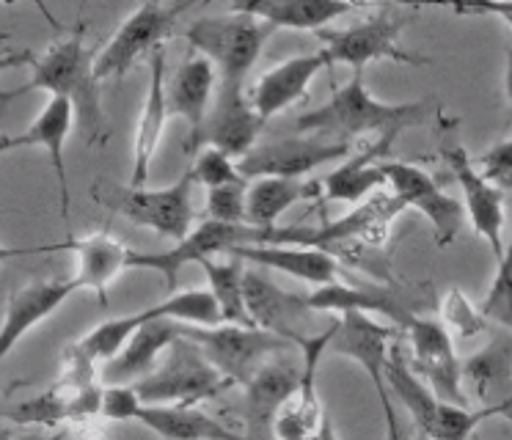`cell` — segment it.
<instances>
[{"mask_svg":"<svg viewBox=\"0 0 512 440\" xmlns=\"http://www.w3.org/2000/svg\"><path fill=\"white\" fill-rule=\"evenodd\" d=\"M179 333L188 341H193L201 350V355L218 369V372L232 385H248L262 366L273 358H279V352L295 350L290 341L281 339L276 333H268L262 328H243V325H182Z\"/></svg>","mask_w":512,"mask_h":440,"instance_id":"7","label":"cell"},{"mask_svg":"<svg viewBox=\"0 0 512 440\" xmlns=\"http://www.w3.org/2000/svg\"><path fill=\"white\" fill-rule=\"evenodd\" d=\"M455 14H490L507 20L512 17V0L510 3H468V6H455Z\"/></svg>","mask_w":512,"mask_h":440,"instance_id":"43","label":"cell"},{"mask_svg":"<svg viewBox=\"0 0 512 440\" xmlns=\"http://www.w3.org/2000/svg\"><path fill=\"white\" fill-rule=\"evenodd\" d=\"M193 187H196V179L188 168L168 187H122L97 182L91 193L97 198V204L111 209L113 215H122L135 226H144L160 237L179 242L188 237L196 223Z\"/></svg>","mask_w":512,"mask_h":440,"instance_id":"3","label":"cell"},{"mask_svg":"<svg viewBox=\"0 0 512 440\" xmlns=\"http://www.w3.org/2000/svg\"><path fill=\"white\" fill-rule=\"evenodd\" d=\"M226 256L265 270H279L295 281L312 284L314 289L339 281V264H342L336 256L314 245H243Z\"/></svg>","mask_w":512,"mask_h":440,"instance_id":"25","label":"cell"},{"mask_svg":"<svg viewBox=\"0 0 512 440\" xmlns=\"http://www.w3.org/2000/svg\"><path fill=\"white\" fill-rule=\"evenodd\" d=\"M419 440H430V438H419Z\"/></svg>","mask_w":512,"mask_h":440,"instance_id":"52","label":"cell"},{"mask_svg":"<svg viewBox=\"0 0 512 440\" xmlns=\"http://www.w3.org/2000/svg\"><path fill=\"white\" fill-rule=\"evenodd\" d=\"M75 108L67 99L50 97L42 113L36 116L34 124L23 132L28 138V146H39L45 149L53 165V174L58 179V196H61V218H69V176H67V141L69 132L75 127Z\"/></svg>","mask_w":512,"mask_h":440,"instance_id":"31","label":"cell"},{"mask_svg":"<svg viewBox=\"0 0 512 440\" xmlns=\"http://www.w3.org/2000/svg\"><path fill=\"white\" fill-rule=\"evenodd\" d=\"M471 440H479V438H471Z\"/></svg>","mask_w":512,"mask_h":440,"instance_id":"53","label":"cell"},{"mask_svg":"<svg viewBox=\"0 0 512 440\" xmlns=\"http://www.w3.org/2000/svg\"><path fill=\"white\" fill-rule=\"evenodd\" d=\"M444 160L460 190H463V209H466L471 226L479 237H485L493 259L499 262L501 253H504V223H507L504 193L479 174L477 163L471 160V154L463 146H457V143L446 146Z\"/></svg>","mask_w":512,"mask_h":440,"instance_id":"18","label":"cell"},{"mask_svg":"<svg viewBox=\"0 0 512 440\" xmlns=\"http://www.w3.org/2000/svg\"><path fill=\"white\" fill-rule=\"evenodd\" d=\"M144 405L199 407L207 399L221 396L232 383L212 366L201 350L182 333L166 350V358L152 372L133 383Z\"/></svg>","mask_w":512,"mask_h":440,"instance_id":"5","label":"cell"},{"mask_svg":"<svg viewBox=\"0 0 512 440\" xmlns=\"http://www.w3.org/2000/svg\"><path fill=\"white\" fill-rule=\"evenodd\" d=\"M380 168H383L391 196L397 198L405 209H416L430 220L438 248L452 245L460 234L463 220H466L463 201L446 196L441 185L419 165L402 163V160H383Z\"/></svg>","mask_w":512,"mask_h":440,"instance_id":"12","label":"cell"},{"mask_svg":"<svg viewBox=\"0 0 512 440\" xmlns=\"http://www.w3.org/2000/svg\"><path fill=\"white\" fill-rule=\"evenodd\" d=\"M199 267L207 275V286L215 300V306L221 311V319L226 325H243V328H254V322L248 317L243 295V278L245 264L234 256H215V259H204Z\"/></svg>","mask_w":512,"mask_h":440,"instance_id":"35","label":"cell"},{"mask_svg":"<svg viewBox=\"0 0 512 440\" xmlns=\"http://www.w3.org/2000/svg\"><path fill=\"white\" fill-rule=\"evenodd\" d=\"M441 314H444V328L455 330L460 339H471V336H477V333L488 328V317L457 289L446 292L444 303H441Z\"/></svg>","mask_w":512,"mask_h":440,"instance_id":"38","label":"cell"},{"mask_svg":"<svg viewBox=\"0 0 512 440\" xmlns=\"http://www.w3.org/2000/svg\"><path fill=\"white\" fill-rule=\"evenodd\" d=\"M504 22V25H507V28H510V33H512V17H507V20H501Z\"/></svg>","mask_w":512,"mask_h":440,"instance_id":"51","label":"cell"},{"mask_svg":"<svg viewBox=\"0 0 512 440\" xmlns=\"http://www.w3.org/2000/svg\"><path fill=\"white\" fill-rule=\"evenodd\" d=\"M14 440H67V432L64 429H34V432H25Z\"/></svg>","mask_w":512,"mask_h":440,"instance_id":"46","label":"cell"},{"mask_svg":"<svg viewBox=\"0 0 512 440\" xmlns=\"http://www.w3.org/2000/svg\"><path fill=\"white\" fill-rule=\"evenodd\" d=\"M433 116L427 102H383L372 97L364 72H353L345 86H339L320 108L303 113L295 127L317 138L350 143L358 135H397L408 127H422Z\"/></svg>","mask_w":512,"mask_h":440,"instance_id":"1","label":"cell"},{"mask_svg":"<svg viewBox=\"0 0 512 440\" xmlns=\"http://www.w3.org/2000/svg\"><path fill=\"white\" fill-rule=\"evenodd\" d=\"M34 53L31 50H9V47H0V75L9 72L14 66H34ZM0 99H14V91H0Z\"/></svg>","mask_w":512,"mask_h":440,"instance_id":"42","label":"cell"},{"mask_svg":"<svg viewBox=\"0 0 512 440\" xmlns=\"http://www.w3.org/2000/svg\"><path fill=\"white\" fill-rule=\"evenodd\" d=\"M309 440H339L336 438V429H334V424H331V421H328V418H325L323 421V427L317 429V432H314L312 438Z\"/></svg>","mask_w":512,"mask_h":440,"instance_id":"49","label":"cell"},{"mask_svg":"<svg viewBox=\"0 0 512 440\" xmlns=\"http://www.w3.org/2000/svg\"><path fill=\"white\" fill-rule=\"evenodd\" d=\"M0 440H14L12 429L6 424V413H3V407H0Z\"/></svg>","mask_w":512,"mask_h":440,"instance_id":"50","label":"cell"},{"mask_svg":"<svg viewBox=\"0 0 512 440\" xmlns=\"http://www.w3.org/2000/svg\"><path fill=\"white\" fill-rule=\"evenodd\" d=\"M336 328H339V319H334L328 330L295 341V350H301V380L273 421L276 440H309L328 418L323 399L317 394V369L323 361V352L331 347Z\"/></svg>","mask_w":512,"mask_h":440,"instance_id":"13","label":"cell"},{"mask_svg":"<svg viewBox=\"0 0 512 440\" xmlns=\"http://www.w3.org/2000/svg\"><path fill=\"white\" fill-rule=\"evenodd\" d=\"M309 297V306L314 311H331V314H345V311H361V314H383L391 319V325H402L413 317L411 308H405L400 303V297L389 292V289H380V286H356V284H334L317 286Z\"/></svg>","mask_w":512,"mask_h":440,"instance_id":"32","label":"cell"},{"mask_svg":"<svg viewBox=\"0 0 512 440\" xmlns=\"http://www.w3.org/2000/svg\"><path fill=\"white\" fill-rule=\"evenodd\" d=\"M397 336H400V328L391 322L386 325V322H378V319L361 314V311H345L339 317V328H336L328 350L356 361L369 374V380L375 385V394L380 399V396L389 394L386 363H389L391 347H394Z\"/></svg>","mask_w":512,"mask_h":440,"instance_id":"19","label":"cell"},{"mask_svg":"<svg viewBox=\"0 0 512 440\" xmlns=\"http://www.w3.org/2000/svg\"><path fill=\"white\" fill-rule=\"evenodd\" d=\"M141 407L144 402L135 394L133 385H105L102 388L100 416L108 421H135Z\"/></svg>","mask_w":512,"mask_h":440,"instance_id":"40","label":"cell"},{"mask_svg":"<svg viewBox=\"0 0 512 440\" xmlns=\"http://www.w3.org/2000/svg\"><path fill=\"white\" fill-rule=\"evenodd\" d=\"M350 154V143L328 141L317 135H301V138H284V141L262 143L237 160V171L243 179H306L317 168H323L336 160H345Z\"/></svg>","mask_w":512,"mask_h":440,"instance_id":"14","label":"cell"},{"mask_svg":"<svg viewBox=\"0 0 512 440\" xmlns=\"http://www.w3.org/2000/svg\"><path fill=\"white\" fill-rule=\"evenodd\" d=\"M28 146V138L23 132L20 135H0V154H9L14 149H25Z\"/></svg>","mask_w":512,"mask_h":440,"instance_id":"47","label":"cell"},{"mask_svg":"<svg viewBox=\"0 0 512 440\" xmlns=\"http://www.w3.org/2000/svg\"><path fill=\"white\" fill-rule=\"evenodd\" d=\"M179 339V322L149 319L135 330L113 361L102 363V380L108 385H133L155 369L160 355Z\"/></svg>","mask_w":512,"mask_h":440,"instance_id":"28","label":"cell"},{"mask_svg":"<svg viewBox=\"0 0 512 440\" xmlns=\"http://www.w3.org/2000/svg\"><path fill=\"white\" fill-rule=\"evenodd\" d=\"M166 91L171 119H182L188 124V152L196 154L201 149L204 124H207L212 99L218 91V75L207 58H201L199 53H188L166 83Z\"/></svg>","mask_w":512,"mask_h":440,"instance_id":"21","label":"cell"},{"mask_svg":"<svg viewBox=\"0 0 512 440\" xmlns=\"http://www.w3.org/2000/svg\"><path fill=\"white\" fill-rule=\"evenodd\" d=\"M504 91H507V99L512 105V39L507 44V61H504Z\"/></svg>","mask_w":512,"mask_h":440,"instance_id":"48","label":"cell"},{"mask_svg":"<svg viewBox=\"0 0 512 440\" xmlns=\"http://www.w3.org/2000/svg\"><path fill=\"white\" fill-rule=\"evenodd\" d=\"M149 319H174V322H182V325H201V328H212V325L223 322L210 289H188V292H174V295H168L166 300H160V303L144 308V311H135V314H127V317L105 319L97 328L89 330L78 344L89 352V358L94 363H108L122 352V347L130 341L135 330Z\"/></svg>","mask_w":512,"mask_h":440,"instance_id":"8","label":"cell"},{"mask_svg":"<svg viewBox=\"0 0 512 440\" xmlns=\"http://www.w3.org/2000/svg\"><path fill=\"white\" fill-rule=\"evenodd\" d=\"M323 69H331V66L320 50L309 55H292L256 80L254 91H251V105L262 116V121H270L290 105H295L298 99L306 97L314 77Z\"/></svg>","mask_w":512,"mask_h":440,"instance_id":"24","label":"cell"},{"mask_svg":"<svg viewBox=\"0 0 512 440\" xmlns=\"http://www.w3.org/2000/svg\"><path fill=\"white\" fill-rule=\"evenodd\" d=\"M270 28L248 14H221V17H201L190 22L185 39L190 53L207 58L218 75V86H245V77L254 69L262 44L268 42Z\"/></svg>","mask_w":512,"mask_h":440,"instance_id":"4","label":"cell"},{"mask_svg":"<svg viewBox=\"0 0 512 440\" xmlns=\"http://www.w3.org/2000/svg\"><path fill=\"white\" fill-rule=\"evenodd\" d=\"M78 292L75 278H53V281H31L23 289H17L6 300L3 322H0V363L14 352V347L36 328L42 325L53 311L67 303Z\"/></svg>","mask_w":512,"mask_h":440,"instance_id":"20","label":"cell"},{"mask_svg":"<svg viewBox=\"0 0 512 440\" xmlns=\"http://www.w3.org/2000/svg\"><path fill=\"white\" fill-rule=\"evenodd\" d=\"M408 25V17H394L389 11L367 17V20L350 25L345 31H320V53L325 55L328 66H350L353 72H364V66L375 61H391V64L430 66L433 58L402 50L400 36Z\"/></svg>","mask_w":512,"mask_h":440,"instance_id":"9","label":"cell"},{"mask_svg":"<svg viewBox=\"0 0 512 440\" xmlns=\"http://www.w3.org/2000/svg\"><path fill=\"white\" fill-rule=\"evenodd\" d=\"M168 121H171V110H168L166 91V50L160 47V50L149 55V83H146V97L133 135L130 187H146L149 168H152V160H155L157 149L163 143Z\"/></svg>","mask_w":512,"mask_h":440,"instance_id":"23","label":"cell"},{"mask_svg":"<svg viewBox=\"0 0 512 440\" xmlns=\"http://www.w3.org/2000/svg\"><path fill=\"white\" fill-rule=\"evenodd\" d=\"M243 295L254 328L276 333L281 339L290 341L292 347L303 336L320 333V330H312V319L317 311L309 306V297L281 289L276 281H270L268 275L259 273V270L245 267Z\"/></svg>","mask_w":512,"mask_h":440,"instance_id":"16","label":"cell"},{"mask_svg":"<svg viewBox=\"0 0 512 440\" xmlns=\"http://www.w3.org/2000/svg\"><path fill=\"white\" fill-rule=\"evenodd\" d=\"M380 410H383V421H386V440H405V432L400 427V418H397V410L391 405L389 394L380 396Z\"/></svg>","mask_w":512,"mask_h":440,"instance_id":"44","label":"cell"},{"mask_svg":"<svg viewBox=\"0 0 512 440\" xmlns=\"http://www.w3.org/2000/svg\"><path fill=\"white\" fill-rule=\"evenodd\" d=\"M394 141H397V135H380L378 141L358 149L356 154H347L345 160L320 182L323 196L328 201H345V204H358L364 198L375 196L380 187L386 185L380 163L389 160Z\"/></svg>","mask_w":512,"mask_h":440,"instance_id":"27","label":"cell"},{"mask_svg":"<svg viewBox=\"0 0 512 440\" xmlns=\"http://www.w3.org/2000/svg\"><path fill=\"white\" fill-rule=\"evenodd\" d=\"M463 391L477 410L512 421V333L499 328L493 339L460 363Z\"/></svg>","mask_w":512,"mask_h":440,"instance_id":"17","label":"cell"},{"mask_svg":"<svg viewBox=\"0 0 512 440\" xmlns=\"http://www.w3.org/2000/svg\"><path fill=\"white\" fill-rule=\"evenodd\" d=\"M61 251V242H53V245H36V248H9L0 242V264L9 262V259H20V256H36V253H56Z\"/></svg>","mask_w":512,"mask_h":440,"instance_id":"45","label":"cell"},{"mask_svg":"<svg viewBox=\"0 0 512 440\" xmlns=\"http://www.w3.org/2000/svg\"><path fill=\"white\" fill-rule=\"evenodd\" d=\"M245 193H248V182H234V185L207 190L204 220H215V223H248L245 220Z\"/></svg>","mask_w":512,"mask_h":440,"instance_id":"39","label":"cell"},{"mask_svg":"<svg viewBox=\"0 0 512 440\" xmlns=\"http://www.w3.org/2000/svg\"><path fill=\"white\" fill-rule=\"evenodd\" d=\"M386 385H389L394 396L405 405L416 429L422 432V438L471 440L474 438V429L485 418H490V413H485V410L457 407L444 402V399H438L419 380V374L408 366V358H405V352L397 344L391 347L389 363H386Z\"/></svg>","mask_w":512,"mask_h":440,"instance_id":"6","label":"cell"},{"mask_svg":"<svg viewBox=\"0 0 512 440\" xmlns=\"http://www.w3.org/2000/svg\"><path fill=\"white\" fill-rule=\"evenodd\" d=\"M314 196H323L320 182L281 179V176L254 179L245 193V220L256 229H276L279 218H284L295 204Z\"/></svg>","mask_w":512,"mask_h":440,"instance_id":"33","label":"cell"},{"mask_svg":"<svg viewBox=\"0 0 512 440\" xmlns=\"http://www.w3.org/2000/svg\"><path fill=\"white\" fill-rule=\"evenodd\" d=\"M190 174L196 179V185H204L207 190L234 185V182H248L237 171V160L229 157L226 152H221V149H215V146H201L199 152L193 154Z\"/></svg>","mask_w":512,"mask_h":440,"instance_id":"37","label":"cell"},{"mask_svg":"<svg viewBox=\"0 0 512 440\" xmlns=\"http://www.w3.org/2000/svg\"><path fill=\"white\" fill-rule=\"evenodd\" d=\"M408 336V366L419 374L430 391L449 405L471 407L466 391H463V377H460V361L455 355L452 333L444 328V322L433 317H419L413 314L405 325Z\"/></svg>","mask_w":512,"mask_h":440,"instance_id":"11","label":"cell"},{"mask_svg":"<svg viewBox=\"0 0 512 440\" xmlns=\"http://www.w3.org/2000/svg\"><path fill=\"white\" fill-rule=\"evenodd\" d=\"M265 127L262 116L256 113L251 99L243 88L218 86L210 116L204 124L201 146H215L234 160H240L256 146V138Z\"/></svg>","mask_w":512,"mask_h":440,"instance_id":"22","label":"cell"},{"mask_svg":"<svg viewBox=\"0 0 512 440\" xmlns=\"http://www.w3.org/2000/svg\"><path fill=\"white\" fill-rule=\"evenodd\" d=\"M477 168L479 174L485 176L490 185L499 187L501 193L512 190V138L490 146L485 154H479Z\"/></svg>","mask_w":512,"mask_h":440,"instance_id":"41","label":"cell"},{"mask_svg":"<svg viewBox=\"0 0 512 440\" xmlns=\"http://www.w3.org/2000/svg\"><path fill=\"white\" fill-rule=\"evenodd\" d=\"M135 421L163 440H248L199 407L144 405Z\"/></svg>","mask_w":512,"mask_h":440,"instance_id":"34","label":"cell"},{"mask_svg":"<svg viewBox=\"0 0 512 440\" xmlns=\"http://www.w3.org/2000/svg\"><path fill=\"white\" fill-rule=\"evenodd\" d=\"M190 3H141L127 20L113 33L111 42L102 47L94 58V75L97 80L124 77L141 58H149L163 47V39L171 36L174 22Z\"/></svg>","mask_w":512,"mask_h":440,"instance_id":"10","label":"cell"},{"mask_svg":"<svg viewBox=\"0 0 512 440\" xmlns=\"http://www.w3.org/2000/svg\"><path fill=\"white\" fill-rule=\"evenodd\" d=\"M61 251L75 253V284L78 289H91L100 297V303H108V286L116 281L122 270H130V253L133 248L116 240L111 231H94L86 237H72L61 242Z\"/></svg>","mask_w":512,"mask_h":440,"instance_id":"26","label":"cell"},{"mask_svg":"<svg viewBox=\"0 0 512 440\" xmlns=\"http://www.w3.org/2000/svg\"><path fill=\"white\" fill-rule=\"evenodd\" d=\"M94 58L83 44V31L56 42L45 55H39L31 66V80L14 91L20 97L25 91H47L50 97L67 99L75 108V119L89 135V143L105 141V116H102V83L94 75Z\"/></svg>","mask_w":512,"mask_h":440,"instance_id":"2","label":"cell"},{"mask_svg":"<svg viewBox=\"0 0 512 440\" xmlns=\"http://www.w3.org/2000/svg\"><path fill=\"white\" fill-rule=\"evenodd\" d=\"M400 212H405V207L391 193H375L350 215L314 231L312 245L336 256L339 262H361L367 248H380L386 242L391 223Z\"/></svg>","mask_w":512,"mask_h":440,"instance_id":"15","label":"cell"},{"mask_svg":"<svg viewBox=\"0 0 512 440\" xmlns=\"http://www.w3.org/2000/svg\"><path fill=\"white\" fill-rule=\"evenodd\" d=\"M298 380H301L298 366L273 358L251 377V383L243 385L245 416H248V424L254 429V440L273 432V421L279 416L284 402L292 396V391L298 388Z\"/></svg>","mask_w":512,"mask_h":440,"instance_id":"30","label":"cell"},{"mask_svg":"<svg viewBox=\"0 0 512 440\" xmlns=\"http://www.w3.org/2000/svg\"><path fill=\"white\" fill-rule=\"evenodd\" d=\"M496 264H499V270H496V278H493L490 292L482 300L479 311L488 317V322L493 319L499 328L512 333V234L510 240L504 242V253Z\"/></svg>","mask_w":512,"mask_h":440,"instance_id":"36","label":"cell"},{"mask_svg":"<svg viewBox=\"0 0 512 440\" xmlns=\"http://www.w3.org/2000/svg\"><path fill=\"white\" fill-rule=\"evenodd\" d=\"M356 9L345 0H245L232 3L237 14H248L262 25L273 28H287V31H325L331 22L342 20Z\"/></svg>","mask_w":512,"mask_h":440,"instance_id":"29","label":"cell"}]
</instances>
